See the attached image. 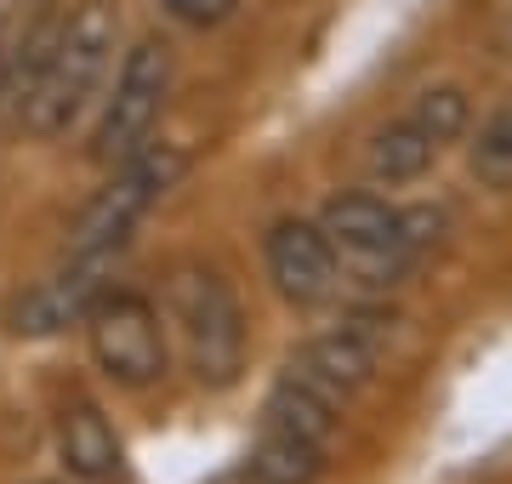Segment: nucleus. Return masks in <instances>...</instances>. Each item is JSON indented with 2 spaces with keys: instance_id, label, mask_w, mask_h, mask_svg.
Instances as JSON below:
<instances>
[{
  "instance_id": "nucleus-3",
  "label": "nucleus",
  "mask_w": 512,
  "mask_h": 484,
  "mask_svg": "<svg viewBox=\"0 0 512 484\" xmlns=\"http://www.w3.org/2000/svg\"><path fill=\"white\" fill-rule=\"evenodd\" d=\"M171 325L200 388H234L245 371V314L217 268L188 262L171 280Z\"/></svg>"
},
{
  "instance_id": "nucleus-8",
  "label": "nucleus",
  "mask_w": 512,
  "mask_h": 484,
  "mask_svg": "<svg viewBox=\"0 0 512 484\" xmlns=\"http://www.w3.org/2000/svg\"><path fill=\"white\" fill-rule=\"evenodd\" d=\"M393 336H399V314H387V308H359V314H348L342 325H330L325 336H313L285 371L302 376L308 388H319L325 399L342 405V399H353L359 388L376 382L387 348H393Z\"/></svg>"
},
{
  "instance_id": "nucleus-4",
  "label": "nucleus",
  "mask_w": 512,
  "mask_h": 484,
  "mask_svg": "<svg viewBox=\"0 0 512 484\" xmlns=\"http://www.w3.org/2000/svg\"><path fill=\"white\" fill-rule=\"evenodd\" d=\"M171 80H177V57L165 40H137L114 75V92L103 97L92 131V160L97 166H126L131 154L148 149V137L160 126L165 103H171Z\"/></svg>"
},
{
  "instance_id": "nucleus-12",
  "label": "nucleus",
  "mask_w": 512,
  "mask_h": 484,
  "mask_svg": "<svg viewBox=\"0 0 512 484\" xmlns=\"http://www.w3.org/2000/svg\"><path fill=\"white\" fill-rule=\"evenodd\" d=\"M336 399H325L319 388H308L302 376H279L274 393H268V405H262V428L268 433H296V439H313V445H330V433H336Z\"/></svg>"
},
{
  "instance_id": "nucleus-10",
  "label": "nucleus",
  "mask_w": 512,
  "mask_h": 484,
  "mask_svg": "<svg viewBox=\"0 0 512 484\" xmlns=\"http://www.w3.org/2000/svg\"><path fill=\"white\" fill-rule=\"evenodd\" d=\"M120 251H69V262L57 268L52 280H40L18 308V331L23 336H57L63 325H86L97 302L109 297V274Z\"/></svg>"
},
{
  "instance_id": "nucleus-5",
  "label": "nucleus",
  "mask_w": 512,
  "mask_h": 484,
  "mask_svg": "<svg viewBox=\"0 0 512 484\" xmlns=\"http://www.w3.org/2000/svg\"><path fill=\"white\" fill-rule=\"evenodd\" d=\"M183 171H188V149H177V143H160V149L148 143L143 154H131L126 166H114L103 194L80 211L69 251H126L131 228L183 183Z\"/></svg>"
},
{
  "instance_id": "nucleus-13",
  "label": "nucleus",
  "mask_w": 512,
  "mask_h": 484,
  "mask_svg": "<svg viewBox=\"0 0 512 484\" xmlns=\"http://www.w3.org/2000/svg\"><path fill=\"white\" fill-rule=\"evenodd\" d=\"M325 450L313 439H296V433H268L256 439V450L245 456V484H319L325 473Z\"/></svg>"
},
{
  "instance_id": "nucleus-14",
  "label": "nucleus",
  "mask_w": 512,
  "mask_h": 484,
  "mask_svg": "<svg viewBox=\"0 0 512 484\" xmlns=\"http://www.w3.org/2000/svg\"><path fill=\"white\" fill-rule=\"evenodd\" d=\"M467 166H473V177L484 188H512V103L507 109H495L484 126H478L473 149H467Z\"/></svg>"
},
{
  "instance_id": "nucleus-15",
  "label": "nucleus",
  "mask_w": 512,
  "mask_h": 484,
  "mask_svg": "<svg viewBox=\"0 0 512 484\" xmlns=\"http://www.w3.org/2000/svg\"><path fill=\"white\" fill-rule=\"evenodd\" d=\"M165 6H171V18L188 23V29H217L239 0H165Z\"/></svg>"
},
{
  "instance_id": "nucleus-2",
  "label": "nucleus",
  "mask_w": 512,
  "mask_h": 484,
  "mask_svg": "<svg viewBox=\"0 0 512 484\" xmlns=\"http://www.w3.org/2000/svg\"><path fill=\"white\" fill-rule=\"evenodd\" d=\"M109 63H114V12L103 0H86L57 29V46L46 57V69H40V86L29 97V109H23V126L35 137H63L80 114L92 109Z\"/></svg>"
},
{
  "instance_id": "nucleus-11",
  "label": "nucleus",
  "mask_w": 512,
  "mask_h": 484,
  "mask_svg": "<svg viewBox=\"0 0 512 484\" xmlns=\"http://www.w3.org/2000/svg\"><path fill=\"white\" fill-rule=\"evenodd\" d=\"M57 456L80 484H120L126 479V450L120 433L109 428V416L92 399H69L57 410Z\"/></svg>"
},
{
  "instance_id": "nucleus-7",
  "label": "nucleus",
  "mask_w": 512,
  "mask_h": 484,
  "mask_svg": "<svg viewBox=\"0 0 512 484\" xmlns=\"http://www.w3.org/2000/svg\"><path fill=\"white\" fill-rule=\"evenodd\" d=\"M467 120H473V103H467L461 86H427V92L410 103V114H399L387 131L370 137L365 171L387 188L416 183L421 171L433 166L461 131H467Z\"/></svg>"
},
{
  "instance_id": "nucleus-9",
  "label": "nucleus",
  "mask_w": 512,
  "mask_h": 484,
  "mask_svg": "<svg viewBox=\"0 0 512 484\" xmlns=\"http://www.w3.org/2000/svg\"><path fill=\"white\" fill-rule=\"evenodd\" d=\"M262 262H268V280L285 302L296 308H313L325 302L336 285H342V257L319 223H302V217H285V223L268 228L262 240Z\"/></svg>"
},
{
  "instance_id": "nucleus-6",
  "label": "nucleus",
  "mask_w": 512,
  "mask_h": 484,
  "mask_svg": "<svg viewBox=\"0 0 512 484\" xmlns=\"http://www.w3.org/2000/svg\"><path fill=\"white\" fill-rule=\"evenodd\" d=\"M86 348L114 388H154L165 376V359H171L160 308L137 291H109L86 314Z\"/></svg>"
},
{
  "instance_id": "nucleus-1",
  "label": "nucleus",
  "mask_w": 512,
  "mask_h": 484,
  "mask_svg": "<svg viewBox=\"0 0 512 484\" xmlns=\"http://www.w3.org/2000/svg\"><path fill=\"white\" fill-rule=\"evenodd\" d=\"M319 228L336 245L342 274H353L370 291H387L444 234V211L439 205H393L382 194H336L319 211Z\"/></svg>"
}]
</instances>
